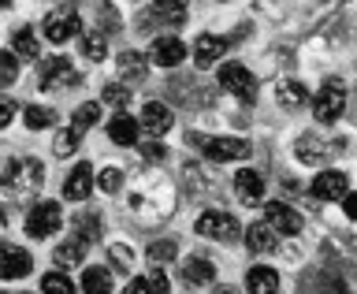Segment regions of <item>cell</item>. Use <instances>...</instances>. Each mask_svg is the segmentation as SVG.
<instances>
[{
	"instance_id": "6da1fadb",
	"label": "cell",
	"mask_w": 357,
	"mask_h": 294,
	"mask_svg": "<svg viewBox=\"0 0 357 294\" xmlns=\"http://www.w3.org/2000/svg\"><path fill=\"white\" fill-rule=\"evenodd\" d=\"M127 212L138 223H164L167 216L175 212V186L167 183L164 175L156 172H145L138 183L127 190Z\"/></svg>"
},
{
	"instance_id": "7a4b0ae2",
	"label": "cell",
	"mask_w": 357,
	"mask_h": 294,
	"mask_svg": "<svg viewBox=\"0 0 357 294\" xmlns=\"http://www.w3.org/2000/svg\"><path fill=\"white\" fill-rule=\"evenodd\" d=\"M41 186H45V164L38 156H19V161L4 164V175H0V201H8V205H26Z\"/></svg>"
},
{
	"instance_id": "3957f363",
	"label": "cell",
	"mask_w": 357,
	"mask_h": 294,
	"mask_svg": "<svg viewBox=\"0 0 357 294\" xmlns=\"http://www.w3.org/2000/svg\"><path fill=\"white\" fill-rule=\"evenodd\" d=\"M186 142L197 145V149L205 153L208 161H220V164H227V161H245V156L253 153V145L245 142V138H223V134H197V131H190Z\"/></svg>"
},
{
	"instance_id": "277c9868",
	"label": "cell",
	"mask_w": 357,
	"mask_h": 294,
	"mask_svg": "<svg viewBox=\"0 0 357 294\" xmlns=\"http://www.w3.org/2000/svg\"><path fill=\"white\" fill-rule=\"evenodd\" d=\"M41 34L49 38L52 45H63L82 34V19H78V8L75 4H60V8H49V15L41 19Z\"/></svg>"
},
{
	"instance_id": "5b68a950",
	"label": "cell",
	"mask_w": 357,
	"mask_h": 294,
	"mask_svg": "<svg viewBox=\"0 0 357 294\" xmlns=\"http://www.w3.org/2000/svg\"><path fill=\"white\" fill-rule=\"evenodd\" d=\"M331 153H346V142L335 138L328 145V138H320L317 131H305V134H298V138H294V156L301 164H309V168H320Z\"/></svg>"
},
{
	"instance_id": "8992f818",
	"label": "cell",
	"mask_w": 357,
	"mask_h": 294,
	"mask_svg": "<svg viewBox=\"0 0 357 294\" xmlns=\"http://www.w3.org/2000/svg\"><path fill=\"white\" fill-rule=\"evenodd\" d=\"M342 112H346V86H342V78H328L320 86V94L312 97V116L320 123H335Z\"/></svg>"
},
{
	"instance_id": "52a82bcc",
	"label": "cell",
	"mask_w": 357,
	"mask_h": 294,
	"mask_svg": "<svg viewBox=\"0 0 357 294\" xmlns=\"http://www.w3.org/2000/svg\"><path fill=\"white\" fill-rule=\"evenodd\" d=\"M82 86V75L71 67L67 56H49V60H41V89H75Z\"/></svg>"
},
{
	"instance_id": "ba28073f",
	"label": "cell",
	"mask_w": 357,
	"mask_h": 294,
	"mask_svg": "<svg viewBox=\"0 0 357 294\" xmlns=\"http://www.w3.org/2000/svg\"><path fill=\"white\" fill-rule=\"evenodd\" d=\"M220 86L227 89L231 97L245 101V105L257 101V78H253L250 67H242V64H223L220 67Z\"/></svg>"
},
{
	"instance_id": "9c48e42d",
	"label": "cell",
	"mask_w": 357,
	"mask_h": 294,
	"mask_svg": "<svg viewBox=\"0 0 357 294\" xmlns=\"http://www.w3.org/2000/svg\"><path fill=\"white\" fill-rule=\"evenodd\" d=\"M197 235L205 239H216V242H234L238 239V220L231 212H220V209H208L197 216Z\"/></svg>"
},
{
	"instance_id": "30bf717a",
	"label": "cell",
	"mask_w": 357,
	"mask_h": 294,
	"mask_svg": "<svg viewBox=\"0 0 357 294\" xmlns=\"http://www.w3.org/2000/svg\"><path fill=\"white\" fill-rule=\"evenodd\" d=\"M60 223H63V212L56 201H38V205L30 209V216H26V235H33V239H49V235L60 231Z\"/></svg>"
},
{
	"instance_id": "8fae6325",
	"label": "cell",
	"mask_w": 357,
	"mask_h": 294,
	"mask_svg": "<svg viewBox=\"0 0 357 294\" xmlns=\"http://www.w3.org/2000/svg\"><path fill=\"white\" fill-rule=\"evenodd\" d=\"M183 22H186L183 4H149V8H142V15H138V30L149 34V30H160V27H183Z\"/></svg>"
},
{
	"instance_id": "7c38bea8",
	"label": "cell",
	"mask_w": 357,
	"mask_h": 294,
	"mask_svg": "<svg viewBox=\"0 0 357 294\" xmlns=\"http://www.w3.org/2000/svg\"><path fill=\"white\" fill-rule=\"evenodd\" d=\"M149 60L156 67H178V64L186 60V45L178 41L175 34H164V38H156L149 45Z\"/></svg>"
},
{
	"instance_id": "4fadbf2b",
	"label": "cell",
	"mask_w": 357,
	"mask_h": 294,
	"mask_svg": "<svg viewBox=\"0 0 357 294\" xmlns=\"http://www.w3.org/2000/svg\"><path fill=\"white\" fill-rule=\"evenodd\" d=\"M116 67H119V82L123 86H142L145 78H149V60H145L142 52H134V49H127V52H119L116 56Z\"/></svg>"
},
{
	"instance_id": "5bb4252c",
	"label": "cell",
	"mask_w": 357,
	"mask_h": 294,
	"mask_svg": "<svg viewBox=\"0 0 357 294\" xmlns=\"http://www.w3.org/2000/svg\"><path fill=\"white\" fill-rule=\"evenodd\" d=\"M231 49V38H220V34H201L194 41V64L197 67H212L220 64V56H227Z\"/></svg>"
},
{
	"instance_id": "9a60e30c",
	"label": "cell",
	"mask_w": 357,
	"mask_h": 294,
	"mask_svg": "<svg viewBox=\"0 0 357 294\" xmlns=\"http://www.w3.org/2000/svg\"><path fill=\"white\" fill-rule=\"evenodd\" d=\"M30 253L22 246H11V242H0V279H19L30 272Z\"/></svg>"
},
{
	"instance_id": "2e32d148",
	"label": "cell",
	"mask_w": 357,
	"mask_h": 294,
	"mask_svg": "<svg viewBox=\"0 0 357 294\" xmlns=\"http://www.w3.org/2000/svg\"><path fill=\"white\" fill-rule=\"evenodd\" d=\"M268 228H272L275 235H301V216L290 205H283V201H268Z\"/></svg>"
},
{
	"instance_id": "e0dca14e",
	"label": "cell",
	"mask_w": 357,
	"mask_h": 294,
	"mask_svg": "<svg viewBox=\"0 0 357 294\" xmlns=\"http://www.w3.org/2000/svg\"><path fill=\"white\" fill-rule=\"evenodd\" d=\"M93 183H97V175H93V168H89V161L75 164L71 175H67V183H63V198L67 201H86L89 190H93Z\"/></svg>"
},
{
	"instance_id": "ac0fdd59",
	"label": "cell",
	"mask_w": 357,
	"mask_h": 294,
	"mask_svg": "<svg viewBox=\"0 0 357 294\" xmlns=\"http://www.w3.org/2000/svg\"><path fill=\"white\" fill-rule=\"evenodd\" d=\"M346 194H350V186H346V175L342 172H324L317 175V183H312V198L317 201H342Z\"/></svg>"
},
{
	"instance_id": "d6986e66",
	"label": "cell",
	"mask_w": 357,
	"mask_h": 294,
	"mask_svg": "<svg viewBox=\"0 0 357 294\" xmlns=\"http://www.w3.org/2000/svg\"><path fill=\"white\" fill-rule=\"evenodd\" d=\"M142 127L153 134V138H160V134H167L175 127V116H172V108L160 105V101H149V105L142 108Z\"/></svg>"
},
{
	"instance_id": "ffe728a7",
	"label": "cell",
	"mask_w": 357,
	"mask_h": 294,
	"mask_svg": "<svg viewBox=\"0 0 357 294\" xmlns=\"http://www.w3.org/2000/svg\"><path fill=\"white\" fill-rule=\"evenodd\" d=\"M212 279H216V265H212L208 257L194 253V257H186V261H183V284H190V287H208Z\"/></svg>"
},
{
	"instance_id": "44dd1931",
	"label": "cell",
	"mask_w": 357,
	"mask_h": 294,
	"mask_svg": "<svg viewBox=\"0 0 357 294\" xmlns=\"http://www.w3.org/2000/svg\"><path fill=\"white\" fill-rule=\"evenodd\" d=\"M234 190H238V198L245 205H261L264 198V175L253 172V168H242L238 175H234Z\"/></svg>"
},
{
	"instance_id": "7402d4cb",
	"label": "cell",
	"mask_w": 357,
	"mask_h": 294,
	"mask_svg": "<svg viewBox=\"0 0 357 294\" xmlns=\"http://www.w3.org/2000/svg\"><path fill=\"white\" fill-rule=\"evenodd\" d=\"M275 101L287 112H298L301 105H309V86L301 82V78H283V82L275 86Z\"/></svg>"
},
{
	"instance_id": "603a6c76",
	"label": "cell",
	"mask_w": 357,
	"mask_h": 294,
	"mask_svg": "<svg viewBox=\"0 0 357 294\" xmlns=\"http://www.w3.org/2000/svg\"><path fill=\"white\" fill-rule=\"evenodd\" d=\"M245 291L250 294H279V272L268 265H253L245 272Z\"/></svg>"
},
{
	"instance_id": "cb8c5ba5",
	"label": "cell",
	"mask_w": 357,
	"mask_h": 294,
	"mask_svg": "<svg viewBox=\"0 0 357 294\" xmlns=\"http://www.w3.org/2000/svg\"><path fill=\"white\" fill-rule=\"evenodd\" d=\"M123 294H172V291H167L164 268H149V272H145L142 279H130Z\"/></svg>"
},
{
	"instance_id": "d4e9b609",
	"label": "cell",
	"mask_w": 357,
	"mask_h": 294,
	"mask_svg": "<svg viewBox=\"0 0 357 294\" xmlns=\"http://www.w3.org/2000/svg\"><path fill=\"white\" fill-rule=\"evenodd\" d=\"M52 261L60 265V272H67V268H75V265H82V261H86V242H78V239L60 242V246L52 250Z\"/></svg>"
},
{
	"instance_id": "484cf974",
	"label": "cell",
	"mask_w": 357,
	"mask_h": 294,
	"mask_svg": "<svg viewBox=\"0 0 357 294\" xmlns=\"http://www.w3.org/2000/svg\"><path fill=\"white\" fill-rule=\"evenodd\" d=\"M245 246H250L253 253H272L275 250V231L268 228L264 220L261 223H250V228H245Z\"/></svg>"
},
{
	"instance_id": "4316f807",
	"label": "cell",
	"mask_w": 357,
	"mask_h": 294,
	"mask_svg": "<svg viewBox=\"0 0 357 294\" xmlns=\"http://www.w3.org/2000/svg\"><path fill=\"white\" fill-rule=\"evenodd\" d=\"M11 52H15V60H38L41 41L33 38L30 27H22V30H15V38H11Z\"/></svg>"
},
{
	"instance_id": "83f0119b",
	"label": "cell",
	"mask_w": 357,
	"mask_h": 294,
	"mask_svg": "<svg viewBox=\"0 0 357 294\" xmlns=\"http://www.w3.org/2000/svg\"><path fill=\"white\" fill-rule=\"evenodd\" d=\"M108 134H112V142H116V145H134V142H138V119L119 112V116L108 123Z\"/></svg>"
},
{
	"instance_id": "f1b7e54d",
	"label": "cell",
	"mask_w": 357,
	"mask_h": 294,
	"mask_svg": "<svg viewBox=\"0 0 357 294\" xmlns=\"http://www.w3.org/2000/svg\"><path fill=\"white\" fill-rule=\"evenodd\" d=\"M82 291L86 294H112V272H108V268L89 265L82 272Z\"/></svg>"
},
{
	"instance_id": "f546056e",
	"label": "cell",
	"mask_w": 357,
	"mask_h": 294,
	"mask_svg": "<svg viewBox=\"0 0 357 294\" xmlns=\"http://www.w3.org/2000/svg\"><path fill=\"white\" fill-rule=\"evenodd\" d=\"M75 239L78 242H97L100 239V216L97 212H78L75 216Z\"/></svg>"
},
{
	"instance_id": "4dcf8cb0",
	"label": "cell",
	"mask_w": 357,
	"mask_h": 294,
	"mask_svg": "<svg viewBox=\"0 0 357 294\" xmlns=\"http://www.w3.org/2000/svg\"><path fill=\"white\" fill-rule=\"evenodd\" d=\"M82 56L89 64H97V60H105L108 56V38L100 30H86L82 34Z\"/></svg>"
},
{
	"instance_id": "1f68e13d",
	"label": "cell",
	"mask_w": 357,
	"mask_h": 294,
	"mask_svg": "<svg viewBox=\"0 0 357 294\" xmlns=\"http://www.w3.org/2000/svg\"><path fill=\"white\" fill-rule=\"evenodd\" d=\"M22 123H26L30 131H45V127H52V123H56V112L45 108V105H26V108H22Z\"/></svg>"
},
{
	"instance_id": "d6a6232c",
	"label": "cell",
	"mask_w": 357,
	"mask_h": 294,
	"mask_svg": "<svg viewBox=\"0 0 357 294\" xmlns=\"http://www.w3.org/2000/svg\"><path fill=\"white\" fill-rule=\"evenodd\" d=\"M97 123H100V105H97V101H89V105H78V108H75V123H71V127H75L78 134L89 131V127H97Z\"/></svg>"
},
{
	"instance_id": "836d02e7",
	"label": "cell",
	"mask_w": 357,
	"mask_h": 294,
	"mask_svg": "<svg viewBox=\"0 0 357 294\" xmlns=\"http://www.w3.org/2000/svg\"><path fill=\"white\" fill-rule=\"evenodd\" d=\"M97 186L105 190V194H112L116 198L123 186H127V172H119V168H105V172L97 175Z\"/></svg>"
},
{
	"instance_id": "e575fe53",
	"label": "cell",
	"mask_w": 357,
	"mask_h": 294,
	"mask_svg": "<svg viewBox=\"0 0 357 294\" xmlns=\"http://www.w3.org/2000/svg\"><path fill=\"white\" fill-rule=\"evenodd\" d=\"M108 265L116 268V272H130V268H134V253H130V246H123V242L108 246Z\"/></svg>"
},
{
	"instance_id": "d590c367",
	"label": "cell",
	"mask_w": 357,
	"mask_h": 294,
	"mask_svg": "<svg viewBox=\"0 0 357 294\" xmlns=\"http://www.w3.org/2000/svg\"><path fill=\"white\" fill-rule=\"evenodd\" d=\"M78 138H82V134H78L75 127L60 131V134L52 138V153H56V156H71V153L78 149Z\"/></svg>"
},
{
	"instance_id": "8d00e7d4",
	"label": "cell",
	"mask_w": 357,
	"mask_h": 294,
	"mask_svg": "<svg viewBox=\"0 0 357 294\" xmlns=\"http://www.w3.org/2000/svg\"><path fill=\"white\" fill-rule=\"evenodd\" d=\"M41 291L45 294H75V284L63 272H49V276L41 279Z\"/></svg>"
},
{
	"instance_id": "74e56055",
	"label": "cell",
	"mask_w": 357,
	"mask_h": 294,
	"mask_svg": "<svg viewBox=\"0 0 357 294\" xmlns=\"http://www.w3.org/2000/svg\"><path fill=\"white\" fill-rule=\"evenodd\" d=\"M105 105H112V108H127L130 105V89L127 86H123V82H108L105 86Z\"/></svg>"
},
{
	"instance_id": "f35d334b",
	"label": "cell",
	"mask_w": 357,
	"mask_h": 294,
	"mask_svg": "<svg viewBox=\"0 0 357 294\" xmlns=\"http://www.w3.org/2000/svg\"><path fill=\"white\" fill-rule=\"evenodd\" d=\"M19 78V60H15V52H0V89L11 86Z\"/></svg>"
},
{
	"instance_id": "ab89813d",
	"label": "cell",
	"mask_w": 357,
	"mask_h": 294,
	"mask_svg": "<svg viewBox=\"0 0 357 294\" xmlns=\"http://www.w3.org/2000/svg\"><path fill=\"white\" fill-rule=\"evenodd\" d=\"M175 257H178L175 242H153L149 246V261H175Z\"/></svg>"
},
{
	"instance_id": "60d3db41",
	"label": "cell",
	"mask_w": 357,
	"mask_h": 294,
	"mask_svg": "<svg viewBox=\"0 0 357 294\" xmlns=\"http://www.w3.org/2000/svg\"><path fill=\"white\" fill-rule=\"evenodd\" d=\"M142 156H145V161H153V164H156V161H164V156H167V149H164L160 142H145V145H142Z\"/></svg>"
},
{
	"instance_id": "b9f144b4",
	"label": "cell",
	"mask_w": 357,
	"mask_h": 294,
	"mask_svg": "<svg viewBox=\"0 0 357 294\" xmlns=\"http://www.w3.org/2000/svg\"><path fill=\"white\" fill-rule=\"evenodd\" d=\"M11 119H15V105H11L8 97H0V131H4Z\"/></svg>"
},
{
	"instance_id": "7bdbcfd3",
	"label": "cell",
	"mask_w": 357,
	"mask_h": 294,
	"mask_svg": "<svg viewBox=\"0 0 357 294\" xmlns=\"http://www.w3.org/2000/svg\"><path fill=\"white\" fill-rule=\"evenodd\" d=\"M342 212H346L350 220H357V194H346V198H342Z\"/></svg>"
},
{
	"instance_id": "ee69618b",
	"label": "cell",
	"mask_w": 357,
	"mask_h": 294,
	"mask_svg": "<svg viewBox=\"0 0 357 294\" xmlns=\"http://www.w3.org/2000/svg\"><path fill=\"white\" fill-rule=\"evenodd\" d=\"M212 294H238V291H234V287H227V284H223V287H216V291H212Z\"/></svg>"
},
{
	"instance_id": "f6af8a7d",
	"label": "cell",
	"mask_w": 357,
	"mask_h": 294,
	"mask_svg": "<svg viewBox=\"0 0 357 294\" xmlns=\"http://www.w3.org/2000/svg\"><path fill=\"white\" fill-rule=\"evenodd\" d=\"M0 228H4V212H0Z\"/></svg>"
}]
</instances>
